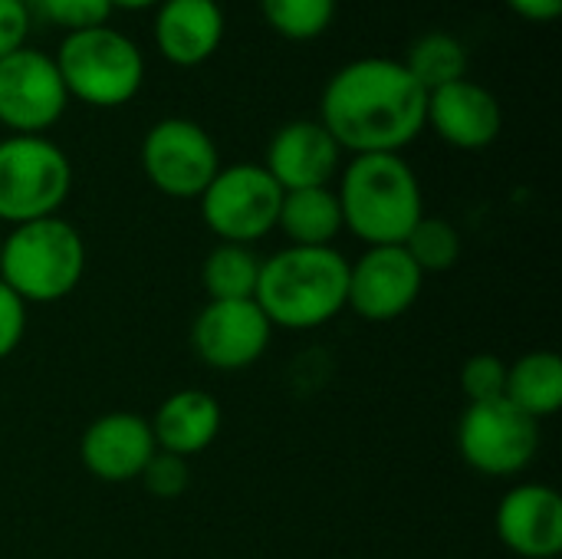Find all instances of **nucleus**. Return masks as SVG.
Returning a JSON list of instances; mask_svg holds the SVG:
<instances>
[{"instance_id": "obj_1", "label": "nucleus", "mask_w": 562, "mask_h": 559, "mask_svg": "<svg viewBox=\"0 0 562 559\" xmlns=\"http://www.w3.org/2000/svg\"><path fill=\"white\" fill-rule=\"evenodd\" d=\"M319 122L342 152L398 155L428 125V92L402 59L362 56L323 86Z\"/></svg>"}, {"instance_id": "obj_2", "label": "nucleus", "mask_w": 562, "mask_h": 559, "mask_svg": "<svg viewBox=\"0 0 562 559\" xmlns=\"http://www.w3.org/2000/svg\"><path fill=\"white\" fill-rule=\"evenodd\" d=\"M349 260L336 247H283L260 260L257 306L277 329H319L346 310Z\"/></svg>"}, {"instance_id": "obj_3", "label": "nucleus", "mask_w": 562, "mask_h": 559, "mask_svg": "<svg viewBox=\"0 0 562 559\" xmlns=\"http://www.w3.org/2000/svg\"><path fill=\"white\" fill-rule=\"evenodd\" d=\"M342 227L366 247L405 244L425 217V194L415 168L402 155H352L339 181Z\"/></svg>"}, {"instance_id": "obj_4", "label": "nucleus", "mask_w": 562, "mask_h": 559, "mask_svg": "<svg viewBox=\"0 0 562 559\" xmlns=\"http://www.w3.org/2000/svg\"><path fill=\"white\" fill-rule=\"evenodd\" d=\"M86 273V241L59 214L10 227L0 244V280L30 303H59Z\"/></svg>"}, {"instance_id": "obj_5", "label": "nucleus", "mask_w": 562, "mask_h": 559, "mask_svg": "<svg viewBox=\"0 0 562 559\" xmlns=\"http://www.w3.org/2000/svg\"><path fill=\"white\" fill-rule=\"evenodd\" d=\"M53 59L66 96L92 109H119L132 102L145 82V56L138 43L109 23L66 33Z\"/></svg>"}, {"instance_id": "obj_6", "label": "nucleus", "mask_w": 562, "mask_h": 559, "mask_svg": "<svg viewBox=\"0 0 562 559\" xmlns=\"http://www.w3.org/2000/svg\"><path fill=\"white\" fill-rule=\"evenodd\" d=\"M72 191V165L46 135L0 142V221L10 227L53 217Z\"/></svg>"}, {"instance_id": "obj_7", "label": "nucleus", "mask_w": 562, "mask_h": 559, "mask_svg": "<svg viewBox=\"0 0 562 559\" xmlns=\"http://www.w3.org/2000/svg\"><path fill=\"white\" fill-rule=\"evenodd\" d=\"M201 217L221 244L263 241L280 217L283 188L270 178L263 165L237 161L221 165L211 185L201 191Z\"/></svg>"}, {"instance_id": "obj_8", "label": "nucleus", "mask_w": 562, "mask_h": 559, "mask_svg": "<svg viewBox=\"0 0 562 559\" xmlns=\"http://www.w3.org/2000/svg\"><path fill=\"white\" fill-rule=\"evenodd\" d=\"M458 451L484 478H517L540 451V422L507 399L474 402L458 422Z\"/></svg>"}, {"instance_id": "obj_9", "label": "nucleus", "mask_w": 562, "mask_h": 559, "mask_svg": "<svg viewBox=\"0 0 562 559\" xmlns=\"http://www.w3.org/2000/svg\"><path fill=\"white\" fill-rule=\"evenodd\" d=\"M142 171L168 198L191 201L221 171V155L204 125L184 115L158 119L142 138Z\"/></svg>"}, {"instance_id": "obj_10", "label": "nucleus", "mask_w": 562, "mask_h": 559, "mask_svg": "<svg viewBox=\"0 0 562 559\" xmlns=\"http://www.w3.org/2000/svg\"><path fill=\"white\" fill-rule=\"evenodd\" d=\"M69 105L56 59L20 46L0 59V125L13 135H43Z\"/></svg>"}, {"instance_id": "obj_11", "label": "nucleus", "mask_w": 562, "mask_h": 559, "mask_svg": "<svg viewBox=\"0 0 562 559\" xmlns=\"http://www.w3.org/2000/svg\"><path fill=\"white\" fill-rule=\"evenodd\" d=\"M422 287L425 273L402 244L366 247V254L349 264L346 310L366 323H392L418 303Z\"/></svg>"}, {"instance_id": "obj_12", "label": "nucleus", "mask_w": 562, "mask_h": 559, "mask_svg": "<svg viewBox=\"0 0 562 559\" xmlns=\"http://www.w3.org/2000/svg\"><path fill=\"white\" fill-rule=\"evenodd\" d=\"M273 326L257 300H207L191 326L198 359L217 372L250 369L270 346Z\"/></svg>"}, {"instance_id": "obj_13", "label": "nucleus", "mask_w": 562, "mask_h": 559, "mask_svg": "<svg viewBox=\"0 0 562 559\" xmlns=\"http://www.w3.org/2000/svg\"><path fill=\"white\" fill-rule=\"evenodd\" d=\"M494 530L514 557L557 559L562 554V497L550 484H517L501 497Z\"/></svg>"}, {"instance_id": "obj_14", "label": "nucleus", "mask_w": 562, "mask_h": 559, "mask_svg": "<svg viewBox=\"0 0 562 559\" xmlns=\"http://www.w3.org/2000/svg\"><path fill=\"white\" fill-rule=\"evenodd\" d=\"M158 451L148 418L135 412H109L99 415L79 438L82 468L105 484L138 481L151 455Z\"/></svg>"}, {"instance_id": "obj_15", "label": "nucleus", "mask_w": 562, "mask_h": 559, "mask_svg": "<svg viewBox=\"0 0 562 559\" xmlns=\"http://www.w3.org/2000/svg\"><path fill=\"white\" fill-rule=\"evenodd\" d=\"M339 158L342 148L319 119H296L273 132L267 142L263 168L283 191L326 188L339 171Z\"/></svg>"}, {"instance_id": "obj_16", "label": "nucleus", "mask_w": 562, "mask_h": 559, "mask_svg": "<svg viewBox=\"0 0 562 559\" xmlns=\"http://www.w3.org/2000/svg\"><path fill=\"white\" fill-rule=\"evenodd\" d=\"M428 125L441 142L461 152H481L497 142L504 128V109L487 86L464 76L428 92Z\"/></svg>"}, {"instance_id": "obj_17", "label": "nucleus", "mask_w": 562, "mask_h": 559, "mask_svg": "<svg viewBox=\"0 0 562 559\" xmlns=\"http://www.w3.org/2000/svg\"><path fill=\"white\" fill-rule=\"evenodd\" d=\"M224 10L217 0H161L151 36L158 53L181 69L207 63L224 40Z\"/></svg>"}, {"instance_id": "obj_18", "label": "nucleus", "mask_w": 562, "mask_h": 559, "mask_svg": "<svg viewBox=\"0 0 562 559\" xmlns=\"http://www.w3.org/2000/svg\"><path fill=\"white\" fill-rule=\"evenodd\" d=\"M221 418H224L221 405L211 392L181 389V392H171L158 405V412H155V418H148V425H151L158 451H168V455H178L188 461L217 441Z\"/></svg>"}, {"instance_id": "obj_19", "label": "nucleus", "mask_w": 562, "mask_h": 559, "mask_svg": "<svg viewBox=\"0 0 562 559\" xmlns=\"http://www.w3.org/2000/svg\"><path fill=\"white\" fill-rule=\"evenodd\" d=\"M277 227L286 234L293 247H333L342 231V211L336 191L326 188H300L283 191Z\"/></svg>"}, {"instance_id": "obj_20", "label": "nucleus", "mask_w": 562, "mask_h": 559, "mask_svg": "<svg viewBox=\"0 0 562 559\" xmlns=\"http://www.w3.org/2000/svg\"><path fill=\"white\" fill-rule=\"evenodd\" d=\"M504 399L533 422L550 418L562 409V359L553 349H533L507 366Z\"/></svg>"}, {"instance_id": "obj_21", "label": "nucleus", "mask_w": 562, "mask_h": 559, "mask_svg": "<svg viewBox=\"0 0 562 559\" xmlns=\"http://www.w3.org/2000/svg\"><path fill=\"white\" fill-rule=\"evenodd\" d=\"M402 63L425 92H435V89H441L448 82L464 79L471 56H468V46L454 33L431 30V33H422L408 46V56Z\"/></svg>"}, {"instance_id": "obj_22", "label": "nucleus", "mask_w": 562, "mask_h": 559, "mask_svg": "<svg viewBox=\"0 0 562 559\" xmlns=\"http://www.w3.org/2000/svg\"><path fill=\"white\" fill-rule=\"evenodd\" d=\"M260 280V257L244 244H217L201 267L207 300H254Z\"/></svg>"}, {"instance_id": "obj_23", "label": "nucleus", "mask_w": 562, "mask_h": 559, "mask_svg": "<svg viewBox=\"0 0 562 559\" xmlns=\"http://www.w3.org/2000/svg\"><path fill=\"white\" fill-rule=\"evenodd\" d=\"M408 250V257L415 260V267L428 277V273H448L458 260H461V234L448 217H435L425 214L412 234L402 244Z\"/></svg>"}, {"instance_id": "obj_24", "label": "nucleus", "mask_w": 562, "mask_h": 559, "mask_svg": "<svg viewBox=\"0 0 562 559\" xmlns=\"http://www.w3.org/2000/svg\"><path fill=\"white\" fill-rule=\"evenodd\" d=\"M339 0H260V13L273 33L283 40H316L329 30Z\"/></svg>"}, {"instance_id": "obj_25", "label": "nucleus", "mask_w": 562, "mask_h": 559, "mask_svg": "<svg viewBox=\"0 0 562 559\" xmlns=\"http://www.w3.org/2000/svg\"><path fill=\"white\" fill-rule=\"evenodd\" d=\"M30 13L43 16L49 26H59L66 33L105 26L112 16V0H26Z\"/></svg>"}, {"instance_id": "obj_26", "label": "nucleus", "mask_w": 562, "mask_h": 559, "mask_svg": "<svg viewBox=\"0 0 562 559\" xmlns=\"http://www.w3.org/2000/svg\"><path fill=\"white\" fill-rule=\"evenodd\" d=\"M507 389V362L491 353H477L461 369V392L468 395V405L504 399Z\"/></svg>"}, {"instance_id": "obj_27", "label": "nucleus", "mask_w": 562, "mask_h": 559, "mask_svg": "<svg viewBox=\"0 0 562 559\" xmlns=\"http://www.w3.org/2000/svg\"><path fill=\"white\" fill-rule=\"evenodd\" d=\"M145 491L151 497H161V501H175L188 491V461L178 458V455H168V451H155L151 461L145 465V471L138 474Z\"/></svg>"}, {"instance_id": "obj_28", "label": "nucleus", "mask_w": 562, "mask_h": 559, "mask_svg": "<svg viewBox=\"0 0 562 559\" xmlns=\"http://www.w3.org/2000/svg\"><path fill=\"white\" fill-rule=\"evenodd\" d=\"M26 333V303L0 280V362L23 343Z\"/></svg>"}, {"instance_id": "obj_29", "label": "nucleus", "mask_w": 562, "mask_h": 559, "mask_svg": "<svg viewBox=\"0 0 562 559\" xmlns=\"http://www.w3.org/2000/svg\"><path fill=\"white\" fill-rule=\"evenodd\" d=\"M33 13L26 0H0V59L26 46Z\"/></svg>"}, {"instance_id": "obj_30", "label": "nucleus", "mask_w": 562, "mask_h": 559, "mask_svg": "<svg viewBox=\"0 0 562 559\" xmlns=\"http://www.w3.org/2000/svg\"><path fill=\"white\" fill-rule=\"evenodd\" d=\"M504 3L530 23H553L562 13V0H504Z\"/></svg>"}, {"instance_id": "obj_31", "label": "nucleus", "mask_w": 562, "mask_h": 559, "mask_svg": "<svg viewBox=\"0 0 562 559\" xmlns=\"http://www.w3.org/2000/svg\"><path fill=\"white\" fill-rule=\"evenodd\" d=\"M155 3H161V0H112V7H119V10H145Z\"/></svg>"}, {"instance_id": "obj_32", "label": "nucleus", "mask_w": 562, "mask_h": 559, "mask_svg": "<svg viewBox=\"0 0 562 559\" xmlns=\"http://www.w3.org/2000/svg\"><path fill=\"white\" fill-rule=\"evenodd\" d=\"M0 244H3V234H0Z\"/></svg>"}]
</instances>
